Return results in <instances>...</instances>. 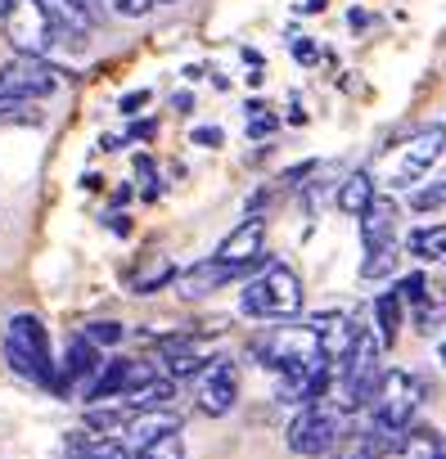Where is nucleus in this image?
Listing matches in <instances>:
<instances>
[{
    "instance_id": "c9c22d12",
    "label": "nucleus",
    "mask_w": 446,
    "mask_h": 459,
    "mask_svg": "<svg viewBox=\"0 0 446 459\" xmlns=\"http://www.w3.org/2000/svg\"><path fill=\"white\" fill-rule=\"evenodd\" d=\"M347 23L361 32V28H370V14H365V10H352V14H347Z\"/></svg>"
},
{
    "instance_id": "cd10ccee",
    "label": "nucleus",
    "mask_w": 446,
    "mask_h": 459,
    "mask_svg": "<svg viewBox=\"0 0 446 459\" xmlns=\"http://www.w3.org/2000/svg\"><path fill=\"white\" fill-rule=\"evenodd\" d=\"M442 203H446V180L428 185V189H410V207L415 212H428V207H442Z\"/></svg>"
},
{
    "instance_id": "423d86ee",
    "label": "nucleus",
    "mask_w": 446,
    "mask_h": 459,
    "mask_svg": "<svg viewBox=\"0 0 446 459\" xmlns=\"http://www.w3.org/2000/svg\"><path fill=\"white\" fill-rule=\"evenodd\" d=\"M5 37H10L14 55H41V59L64 41L41 0H14L10 14H5Z\"/></svg>"
},
{
    "instance_id": "6e6552de",
    "label": "nucleus",
    "mask_w": 446,
    "mask_h": 459,
    "mask_svg": "<svg viewBox=\"0 0 446 459\" xmlns=\"http://www.w3.org/2000/svg\"><path fill=\"white\" fill-rule=\"evenodd\" d=\"M59 82H64V68H55V64L41 59V55H14L5 68H0V91L19 95V100H28V104L55 95Z\"/></svg>"
},
{
    "instance_id": "72a5a7b5",
    "label": "nucleus",
    "mask_w": 446,
    "mask_h": 459,
    "mask_svg": "<svg viewBox=\"0 0 446 459\" xmlns=\"http://www.w3.org/2000/svg\"><path fill=\"white\" fill-rule=\"evenodd\" d=\"M171 108H176V113H189V108H194V95H189V91L171 95Z\"/></svg>"
},
{
    "instance_id": "9d476101",
    "label": "nucleus",
    "mask_w": 446,
    "mask_h": 459,
    "mask_svg": "<svg viewBox=\"0 0 446 459\" xmlns=\"http://www.w3.org/2000/svg\"><path fill=\"white\" fill-rule=\"evenodd\" d=\"M212 257H216V262H226V266H240V271L249 275V271L267 257V221L249 212V216L231 230V235L216 244V253H212Z\"/></svg>"
},
{
    "instance_id": "f704fd0d",
    "label": "nucleus",
    "mask_w": 446,
    "mask_h": 459,
    "mask_svg": "<svg viewBox=\"0 0 446 459\" xmlns=\"http://www.w3.org/2000/svg\"><path fill=\"white\" fill-rule=\"evenodd\" d=\"M153 131H158V126H153V122H136V126H131V135H127V140H149V135H153Z\"/></svg>"
},
{
    "instance_id": "a211bd4d",
    "label": "nucleus",
    "mask_w": 446,
    "mask_h": 459,
    "mask_svg": "<svg viewBox=\"0 0 446 459\" xmlns=\"http://www.w3.org/2000/svg\"><path fill=\"white\" fill-rule=\"evenodd\" d=\"M379 189H374V176L370 171H352L343 185H338V194H334V203H338V212L343 216H361L365 207H370V198H374Z\"/></svg>"
},
{
    "instance_id": "4be33fe9",
    "label": "nucleus",
    "mask_w": 446,
    "mask_h": 459,
    "mask_svg": "<svg viewBox=\"0 0 446 459\" xmlns=\"http://www.w3.org/2000/svg\"><path fill=\"white\" fill-rule=\"evenodd\" d=\"M136 459H185V437H180V428H167V432L140 441V446H136Z\"/></svg>"
},
{
    "instance_id": "0eeeda50",
    "label": "nucleus",
    "mask_w": 446,
    "mask_h": 459,
    "mask_svg": "<svg viewBox=\"0 0 446 459\" xmlns=\"http://www.w3.org/2000/svg\"><path fill=\"white\" fill-rule=\"evenodd\" d=\"M419 392V383L406 374V369H383L379 374V387H374V401H370V414H374V428H383V432H401V428H410V419H415V396Z\"/></svg>"
},
{
    "instance_id": "2f4dec72",
    "label": "nucleus",
    "mask_w": 446,
    "mask_h": 459,
    "mask_svg": "<svg viewBox=\"0 0 446 459\" xmlns=\"http://www.w3.org/2000/svg\"><path fill=\"white\" fill-rule=\"evenodd\" d=\"M144 104H149V91H127V95L118 100V108H122L127 117H136V113H140Z\"/></svg>"
},
{
    "instance_id": "bb28decb",
    "label": "nucleus",
    "mask_w": 446,
    "mask_h": 459,
    "mask_svg": "<svg viewBox=\"0 0 446 459\" xmlns=\"http://www.w3.org/2000/svg\"><path fill=\"white\" fill-rule=\"evenodd\" d=\"M100 5L109 14H118V19H144L153 10V0H100Z\"/></svg>"
},
{
    "instance_id": "2eb2a0df",
    "label": "nucleus",
    "mask_w": 446,
    "mask_h": 459,
    "mask_svg": "<svg viewBox=\"0 0 446 459\" xmlns=\"http://www.w3.org/2000/svg\"><path fill=\"white\" fill-rule=\"evenodd\" d=\"M244 271L240 266H226V262H198L194 271H185L180 275V293L185 298H203V293H212V289H221V284H231V280H240Z\"/></svg>"
},
{
    "instance_id": "20e7f679",
    "label": "nucleus",
    "mask_w": 446,
    "mask_h": 459,
    "mask_svg": "<svg viewBox=\"0 0 446 459\" xmlns=\"http://www.w3.org/2000/svg\"><path fill=\"white\" fill-rule=\"evenodd\" d=\"M253 356L267 365V369H311L325 360V347H320V329L316 325H275L267 329L258 342H253Z\"/></svg>"
},
{
    "instance_id": "e433bc0d",
    "label": "nucleus",
    "mask_w": 446,
    "mask_h": 459,
    "mask_svg": "<svg viewBox=\"0 0 446 459\" xmlns=\"http://www.w3.org/2000/svg\"><path fill=\"white\" fill-rule=\"evenodd\" d=\"M136 176H144V180H149V176H153V158H144V153H140V158H136Z\"/></svg>"
},
{
    "instance_id": "4c0bfd02",
    "label": "nucleus",
    "mask_w": 446,
    "mask_h": 459,
    "mask_svg": "<svg viewBox=\"0 0 446 459\" xmlns=\"http://www.w3.org/2000/svg\"><path fill=\"white\" fill-rule=\"evenodd\" d=\"M109 230H118V235H127V230H131V221H127V216H109Z\"/></svg>"
},
{
    "instance_id": "f3484780",
    "label": "nucleus",
    "mask_w": 446,
    "mask_h": 459,
    "mask_svg": "<svg viewBox=\"0 0 446 459\" xmlns=\"http://www.w3.org/2000/svg\"><path fill=\"white\" fill-rule=\"evenodd\" d=\"M171 396H176V378L149 374L144 383H136L131 392H122V405L127 410H158V405H171Z\"/></svg>"
},
{
    "instance_id": "9b49d317",
    "label": "nucleus",
    "mask_w": 446,
    "mask_h": 459,
    "mask_svg": "<svg viewBox=\"0 0 446 459\" xmlns=\"http://www.w3.org/2000/svg\"><path fill=\"white\" fill-rule=\"evenodd\" d=\"M153 369L149 365H140V360H109V365H100V374L91 378V387H86V401H113V396H122V392H131L136 383H144Z\"/></svg>"
},
{
    "instance_id": "a19ab883",
    "label": "nucleus",
    "mask_w": 446,
    "mask_h": 459,
    "mask_svg": "<svg viewBox=\"0 0 446 459\" xmlns=\"http://www.w3.org/2000/svg\"><path fill=\"white\" fill-rule=\"evenodd\" d=\"M442 365H446V342H442Z\"/></svg>"
},
{
    "instance_id": "a878e982",
    "label": "nucleus",
    "mask_w": 446,
    "mask_h": 459,
    "mask_svg": "<svg viewBox=\"0 0 446 459\" xmlns=\"http://www.w3.org/2000/svg\"><path fill=\"white\" fill-rule=\"evenodd\" d=\"M171 280H176V266H171V262H158L149 275H136V284H131V289H136V293H158V289H162V284H171Z\"/></svg>"
},
{
    "instance_id": "1a4fd4ad",
    "label": "nucleus",
    "mask_w": 446,
    "mask_h": 459,
    "mask_svg": "<svg viewBox=\"0 0 446 459\" xmlns=\"http://www.w3.org/2000/svg\"><path fill=\"white\" fill-rule=\"evenodd\" d=\"M240 401V369L235 360H207L203 374H198V414L207 419H221V414H231Z\"/></svg>"
},
{
    "instance_id": "c756f323",
    "label": "nucleus",
    "mask_w": 446,
    "mask_h": 459,
    "mask_svg": "<svg viewBox=\"0 0 446 459\" xmlns=\"http://www.w3.org/2000/svg\"><path fill=\"white\" fill-rule=\"evenodd\" d=\"M289 50H293V59H298V64H307V68L320 59V50H316V41H311V37H289Z\"/></svg>"
},
{
    "instance_id": "39448f33",
    "label": "nucleus",
    "mask_w": 446,
    "mask_h": 459,
    "mask_svg": "<svg viewBox=\"0 0 446 459\" xmlns=\"http://www.w3.org/2000/svg\"><path fill=\"white\" fill-rule=\"evenodd\" d=\"M343 432H347L343 410L334 401H311L289 423V450L302 455V459H325V455H334V446H338Z\"/></svg>"
},
{
    "instance_id": "f03ea898",
    "label": "nucleus",
    "mask_w": 446,
    "mask_h": 459,
    "mask_svg": "<svg viewBox=\"0 0 446 459\" xmlns=\"http://www.w3.org/2000/svg\"><path fill=\"white\" fill-rule=\"evenodd\" d=\"M302 302H307V289H302L298 271H289L284 262H271L244 289V311L253 320H293L302 311Z\"/></svg>"
},
{
    "instance_id": "ea45409f",
    "label": "nucleus",
    "mask_w": 446,
    "mask_h": 459,
    "mask_svg": "<svg viewBox=\"0 0 446 459\" xmlns=\"http://www.w3.org/2000/svg\"><path fill=\"white\" fill-rule=\"evenodd\" d=\"M10 5H14V0H0V19H5V14H10Z\"/></svg>"
},
{
    "instance_id": "ddd939ff",
    "label": "nucleus",
    "mask_w": 446,
    "mask_h": 459,
    "mask_svg": "<svg viewBox=\"0 0 446 459\" xmlns=\"http://www.w3.org/2000/svg\"><path fill=\"white\" fill-rule=\"evenodd\" d=\"M356 221H361V239H365V248L392 244V235H397V203L383 198V194H374L370 207H365Z\"/></svg>"
},
{
    "instance_id": "7c9ffc66",
    "label": "nucleus",
    "mask_w": 446,
    "mask_h": 459,
    "mask_svg": "<svg viewBox=\"0 0 446 459\" xmlns=\"http://www.w3.org/2000/svg\"><path fill=\"white\" fill-rule=\"evenodd\" d=\"M198 149H216L221 140H226V135H221V126H194V135H189Z\"/></svg>"
},
{
    "instance_id": "6ab92c4d",
    "label": "nucleus",
    "mask_w": 446,
    "mask_h": 459,
    "mask_svg": "<svg viewBox=\"0 0 446 459\" xmlns=\"http://www.w3.org/2000/svg\"><path fill=\"white\" fill-rule=\"evenodd\" d=\"M167 428H180V419L167 405H158V410H131V419H127L122 432L131 437V446H140V441H149V437H158Z\"/></svg>"
},
{
    "instance_id": "aec40b11",
    "label": "nucleus",
    "mask_w": 446,
    "mask_h": 459,
    "mask_svg": "<svg viewBox=\"0 0 446 459\" xmlns=\"http://www.w3.org/2000/svg\"><path fill=\"white\" fill-rule=\"evenodd\" d=\"M406 248L419 257V262H446V221H433V225H415Z\"/></svg>"
},
{
    "instance_id": "f257e3e1",
    "label": "nucleus",
    "mask_w": 446,
    "mask_h": 459,
    "mask_svg": "<svg viewBox=\"0 0 446 459\" xmlns=\"http://www.w3.org/2000/svg\"><path fill=\"white\" fill-rule=\"evenodd\" d=\"M5 360H10V369L19 378L41 383V387H59V369H55V356H50V333H46V325L32 311L10 316V325H5Z\"/></svg>"
},
{
    "instance_id": "c85d7f7f",
    "label": "nucleus",
    "mask_w": 446,
    "mask_h": 459,
    "mask_svg": "<svg viewBox=\"0 0 446 459\" xmlns=\"http://www.w3.org/2000/svg\"><path fill=\"white\" fill-rule=\"evenodd\" d=\"M275 126H280V117H275V113H267V104L249 113V135H253V140H267Z\"/></svg>"
},
{
    "instance_id": "5701e85b",
    "label": "nucleus",
    "mask_w": 446,
    "mask_h": 459,
    "mask_svg": "<svg viewBox=\"0 0 446 459\" xmlns=\"http://www.w3.org/2000/svg\"><path fill=\"white\" fill-rule=\"evenodd\" d=\"M397 271V244H379V248H365V262H361V280H388Z\"/></svg>"
},
{
    "instance_id": "473e14b6",
    "label": "nucleus",
    "mask_w": 446,
    "mask_h": 459,
    "mask_svg": "<svg viewBox=\"0 0 446 459\" xmlns=\"http://www.w3.org/2000/svg\"><path fill=\"white\" fill-rule=\"evenodd\" d=\"M19 108H28V100H19V95H5V91H0V122L19 117Z\"/></svg>"
},
{
    "instance_id": "412c9836",
    "label": "nucleus",
    "mask_w": 446,
    "mask_h": 459,
    "mask_svg": "<svg viewBox=\"0 0 446 459\" xmlns=\"http://www.w3.org/2000/svg\"><path fill=\"white\" fill-rule=\"evenodd\" d=\"M401 311H406V302H401L392 289H383V293L374 298V329H379V342H383V347H392V342L401 338Z\"/></svg>"
},
{
    "instance_id": "b1692460",
    "label": "nucleus",
    "mask_w": 446,
    "mask_h": 459,
    "mask_svg": "<svg viewBox=\"0 0 446 459\" xmlns=\"http://www.w3.org/2000/svg\"><path fill=\"white\" fill-rule=\"evenodd\" d=\"M392 293H397L406 307H419L424 293H428V275H424V271H410V275H401V280L392 284Z\"/></svg>"
},
{
    "instance_id": "f8f14e48",
    "label": "nucleus",
    "mask_w": 446,
    "mask_h": 459,
    "mask_svg": "<svg viewBox=\"0 0 446 459\" xmlns=\"http://www.w3.org/2000/svg\"><path fill=\"white\" fill-rule=\"evenodd\" d=\"M158 356H162V374H167V378H194V374H203V365H207L203 347H198L194 338H180V333L158 338Z\"/></svg>"
},
{
    "instance_id": "4468645a",
    "label": "nucleus",
    "mask_w": 446,
    "mask_h": 459,
    "mask_svg": "<svg viewBox=\"0 0 446 459\" xmlns=\"http://www.w3.org/2000/svg\"><path fill=\"white\" fill-rule=\"evenodd\" d=\"M41 5L50 10V19H55V28H59V37L68 41H86L91 32H95V23H100V14H91L82 0H41Z\"/></svg>"
},
{
    "instance_id": "dca6fc26",
    "label": "nucleus",
    "mask_w": 446,
    "mask_h": 459,
    "mask_svg": "<svg viewBox=\"0 0 446 459\" xmlns=\"http://www.w3.org/2000/svg\"><path fill=\"white\" fill-rule=\"evenodd\" d=\"M95 374H100V347H95L86 333H77V338L68 342V360H64V374H59V392L73 387L77 378H95Z\"/></svg>"
},
{
    "instance_id": "7ed1b4c3",
    "label": "nucleus",
    "mask_w": 446,
    "mask_h": 459,
    "mask_svg": "<svg viewBox=\"0 0 446 459\" xmlns=\"http://www.w3.org/2000/svg\"><path fill=\"white\" fill-rule=\"evenodd\" d=\"M446 153V126L442 122H428L419 131H410V140L397 144V153L388 158L383 167V185L388 189H415Z\"/></svg>"
},
{
    "instance_id": "393cba45",
    "label": "nucleus",
    "mask_w": 446,
    "mask_h": 459,
    "mask_svg": "<svg viewBox=\"0 0 446 459\" xmlns=\"http://www.w3.org/2000/svg\"><path fill=\"white\" fill-rule=\"evenodd\" d=\"M86 338H91L95 347H118V342L127 338V325H118V320H95V325H86Z\"/></svg>"
},
{
    "instance_id": "58836bf2",
    "label": "nucleus",
    "mask_w": 446,
    "mask_h": 459,
    "mask_svg": "<svg viewBox=\"0 0 446 459\" xmlns=\"http://www.w3.org/2000/svg\"><path fill=\"white\" fill-rule=\"evenodd\" d=\"M302 10H307V14H325V0H307Z\"/></svg>"
}]
</instances>
